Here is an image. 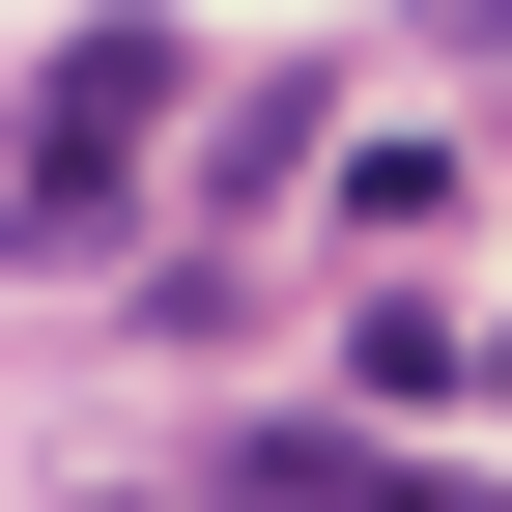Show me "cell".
Here are the masks:
<instances>
[{
    "label": "cell",
    "instance_id": "6da1fadb",
    "mask_svg": "<svg viewBox=\"0 0 512 512\" xmlns=\"http://www.w3.org/2000/svg\"><path fill=\"white\" fill-rule=\"evenodd\" d=\"M143 143H171V29H86V57L29 86V143H0V256H114Z\"/></svg>",
    "mask_w": 512,
    "mask_h": 512
},
{
    "label": "cell",
    "instance_id": "7a4b0ae2",
    "mask_svg": "<svg viewBox=\"0 0 512 512\" xmlns=\"http://www.w3.org/2000/svg\"><path fill=\"white\" fill-rule=\"evenodd\" d=\"M200 512H484V484H456V456H399V427H228Z\"/></svg>",
    "mask_w": 512,
    "mask_h": 512
}]
</instances>
